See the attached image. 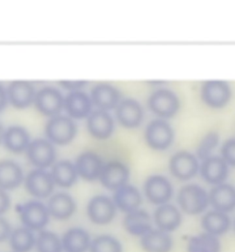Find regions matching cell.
<instances>
[{
	"label": "cell",
	"mask_w": 235,
	"mask_h": 252,
	"mask_svg": "<svg viewBox=\"0 0 235 252\" xmlns=\"http://www.w3.org/2000/svg\"><path fill=\"white\" fill-rule=\"evenodd\" d=\"M177 203L180 210L188 216H199L209 205V196L202 186L190 183L184 185L177 192Z\"/></svg>",
	"instance_id": "1"
},
{
	"label": "cell",
	"mask_w": 235,
	"mask_h": 252,
	"mask_svg": "<svg viewBox=\"0 0 235 252\" xmlns=\"http://www.w3.org/2000/svg\"><path fill=\"white\" fill-rule=\"evenodd\" d=\"M148 107L160 119H170L179 112V97L168 88H159L149 96Z\"/></svg>",
	"instance_id": "2"
},
{
	"label": "cell",
	"mask_w": 235,
	"mask_h": 252,
	"mask_svg": "<svg viewBox=\"0 0 235 252\" xmlns=\"http://www.w3.org/2000/svg\"><path fill=\"white\" fill-rule=\"evenodd\" d=\"M145 138L148 147L155 151H166L173 145L175 131L166 120L151 121L146 128Z\"/></svg>",
	"instance_id": "3"
},
{
	"label": "cell",
	"mask_w": 235,
	"mask_h": 252,
	"mask_svg": "<svg viewBox=\"0 0 235 252\" xmlns=\"http://www.w3.org/2000/svg\"><path fill=\"white\" fill-rule=\"evenodd\" d=\"M233 90L227 81L207 80L201 88V98L208 108L219 110L228 105L232 99Z\"/></svg>",
	"instance_id": "4"
},
{
	"label": "cell",
	"mask_w": 235,
	"mask_h": 252,
	"mask_svg": "<svg viewBox=\"0 0 235 252\" xmlns=\"http://www.w3.org/2000/svg\"><path fill=\"white\" fill-rule=\"evenodd\" d=\"M168 168L174 178L180 182H187L198 175L201 163L196 155L186 150H180L171 157Z\"/></svg>",
	"instance_id": "5"
},
{
	"label": "cell",
	"mask_w": 235,
	"mask_h": 252,
	"mask_svg": "<svg viewBox=\"0 0 235 252\" xmlns=\"http://www.w3.org/2000/svg\"><path fill=\"white\" fill-rule=\"evenodd\" d=\"M45 133L53 144L64 146L71 143L76 134V126L73 120L62 115H56L49 120Z\"/></svg>",
	"instance_id": "6"
},
{
	"label": "cell",
	"mask_w": 235,
	"mask_h": 252,
	"mask_svg": "<svg viewBox=\"0 0 235 252\" xmlns=\"http://www.w3.org/2000/svg\"><path fill=\"white\" fill-rule=\"evenodd\" d=\"M144 191L146 199L155 205H162L169 203L174 195L172 182L164 175L150 176L146 179L144 185Z\"/></svg>",
	"instance_id": "7"
},
{
	"label": "cell",
	"mask_w": 235,
	"mask_h": 252,
	"mask_svg": "<svg viewBox=\"0 0 235 252\" xmlns=\"http://www.w3.org/2000/svg\"><path fill=\"white\" fill-rule=\"evenodd\" d=\"M21 222L25 227L32 231L42 230L49 222L48 207L39 201L24 203L20 210Z\"/></svg>",
	"instance_id": "8"
},
{
	"label": "cell",
	"mask_w": 235,
	"mask_h": 252,
	"mask_svg": "<svg viewBox=\"0 0 235 252\" xmlns=\"http://www.w3.org/2000/svg\"><path fill=\"white\" fill-rule=\"evenodd\" d=\"M116 204L106 195L94 196L88 204V216L95 224L104 225L111 223L116 216Z\"/></svg>",
	"instance_id": "9"
},
{
	"label": "cell",
	"mask_w": 235,
	"mask_h": 252,
	"mask_svg": "<svg viewBox=\"0 0 235 252\" xmlns=\"http://www.w3.org/2000/svg\"><path fill=\"white\" fill-rule=\"evenodd\" d=\"M26 151L29 162L38 168H48L56 161V148L52 142L46 139L38 138L31 141Z\"/></svg>",
	"instance_id": "10"
},
{
	"label": "cell",
	"mask_w": 235,
	"mask_h": 252,
	"mask_svg": "<svg viewBox=\"0 0 235 252\" xmlns=\"http://www.w3.org/2000/svg\"><path fill=\"white\" fill-rule=\"evenodd\" d=\"M34 103L37 110L42 114L55 117L64 107V98L57 89L46 87L36 93Z\"/></svg>",
	"instance_id": "11"
},
{
	"label": "cell",
	"mask_w": 235,
	"mask_h": 252,
	"mask_svg": "<svg viewBox=\"0 0 235 252\" xmlns=\"http://www.w3.org/2000/svg\"><path fill=\"white\" fill-rule=\"evenodd\" d=\"M230 172V166L219 156H210L201 163V173L202 179L212 186H216L226 182Z\"/></svg>",
	"instance_id": "12"
},
{
	"label": "cell",
	"mask_w": 235,
	"mask_h": 252,
	"mask_svg": "<svg viewBox=\"0 0 235 252\" xmlns=\"http://www.w3.org/2000/svg\"><path fill=\"white\" fill-rule=\"evenodd\" d=\"M55 185L51 173L42 168L31 170L25 179V188L29 193L39 199L50 196L54 191Z\"/></svg>",
	"instance_id": "13"
},
{
	"label": "cell",
	"mask_w": 235,
	"mask_h": 252,
	"mask_svg": "<svg viewBox=\"0 0 235 252\" xmlns=\"http://www.w3.org/2000/svg\"><path fill=\"white\" fill-rule=\"evenodd\" d=\"M116 115L121 126L128 129H133L143 123L145 112L138 100L128 98L119 101L116 108Z\"/></svg>",
	"instance_id": "14"
},
{
	"label": "cell",
	"mask_w": 235,
	"mask_h": 252,
	"mask_svg": "<svg viewBox=\"0 0 235 252\" xmlns=\"http://www.w3.org/2000/svg\"><path fill=\"white\" fill-rule=\"evenodd\" d=\"M129 178L130 169L126 164L120 161H110L104 165L99 180L105 188L117 190L128 184Z\"/></svg>",
	"instance_id": "15"
},
{
	"label": "cell",
	"mask_w": 235,
	"mask_h": 252,
	"mask_svg": "<svg viewBox=\"0 0 235 252\" xmlns=\"http://www.w3.org/2000/svg\"><path fill=\"white\" fill-rule=\"evenodd\" d=\"M183 216L178 207L171 203L159 205L153 214V222L160 230L171 233L179 227Z\"/></svg>",
	"instance_id": "16"
},
{
	"label": "cell",
	"mask_w": 235,
	"mask_h": 252,
	"mask_svg": "<svg viewBox=\"0 0 235 252\" xmlns=\"http://www.w3.org/2000/svg\"><path fill=\"white\" fill-rule=\"evenodd\" d=\"M209 204L214 210L223 213H231L235 210V186L223 182L213 186L208 192Z\"/></svg>",
	"instance_id": "17"
},
{
	"label": "cell",
	"mask_w": 235,
	"mask_h": 252,
	"mask_svg": "<svg viewBox=\"0 0 235 252\" xmlns=\"http://www.w3.org/2000/svg\"><path fill=\"white\" fill-rule=\"evenodd\" d=\"M7 98L18 109H24L34 102L36 92L31 83L24 80L11 82L7 88Z\"/></svg>",
	"instance_id": "18"
},
{
	"label": "cell",
	"mask_w": 235,
	"mask_h": 252,
	"mask_svg": "<svg viewBox=\"0 0 235 252\" xmlns=\"http://www.w3.org/2000/svg\"><path fill=\"white\" fill-rule=\"evenodd\" d=\"M75 165L78 176L88 182H94L100 178L104 166L101 158L91 151L80 155Z\"/></svg>",
	"instance_id": "19"
},
{
	"label": "cell",
	"mask_w": 235,
	"mask_h": 252,
	"mask_svg": "<svg viewBox=\"0 0 235 252\" xmlns=\"http://www.w3.org/2000/svg\"><path fill=\"white\" fill-rule=\"evenodd\" d=\"M88 129L97 139H107L114 131V120L107 111H94L88 117Z\"/></svg>",
	"instance_id": "20"
},
{
	"label": "cell",
	"mask_w": 235,
	"mask_h": 252,
	"mask_svg": "<svg viewBox=\"0 0 235 252\" xmlns=\"http://www.w3.org/2000/svg\"><path fill=\"white\" fill-rule=\"evenodd\" d=\"M92 99L83 91H72L64 98V108L70 116L75 119L88 117L92 110Z\"/></svg>",
	"instance_id": "21"
},
{
	"label": "cell",
	"mask_w": 235,
	"mask_h": 252,
	"mask_svg": "<svg viewBox=\"0 0 235 252\" xmlns=\"http://www.w3.org/2000/svg\"><path fill=\"white\" fill-rule=\"evenodd\" d=\"M119 92L117 89L108 83H99L92 89L91 99L98 110L109 111L117 108L119 103Z\"/></svg>",
	"instance_id": "22"
},
{
	"label": "cell",
	"mask_w": 235,
	"mask_h": 252,
	"mask_svg": "<svg viewBox=\"0 0 235 252\" xmlns=\"http://www.w3.org/2000/svg\"><path fill=\"white\" fill-rule=\"evenodd\" d=\"M141 246L146 252H170L174 246L170 233L152 229L141 238Z\"/></svg>",
	"instance_id": "23"
},
{
	"label": "cell",
	"mask_w": 235,
	"mask_h": 252,
	"mask_svg": "<svg viewBox=\"0 0 235 252\" xmlns=\"http://www.w3.org/2000/svg\"><path fill=\"white\" fill-rule=\"evenodd\" d=\"M113 201L118 209L129 214L139 209L143 202V197L136 187L126 184L115 190Z\"/></svg>",
	"instance_id": "24"
},
{
	"label": "cell",
	"mask_w": 235,
	"mask_h": 252,
	"mask_svg": "<svg viewBox=\"0 0 235 252\" xmlns=\"http://www.w3.org/2000/svg\"><path fill=\"white\" fill-rule=\"evenodd\" d=\"M125 230L135 237H143L152 229V217L148 212L142 209L127 214L123 219Z\"/></svg>",
	"instance_id": "25"
},
{
	"label": "cell",
	"mask_w": 235,
	"mask_h": 252,
	"mask_svg": "<svg viewBox=\"0 0 235 252\" xmlns=\"http://www.w3.org/2000/svg\"><path fill=\"white\" fill-rule=\"evenodd\" d=\"M232 225L228 214L221 211L211 210L207 212L201 218V226L206 233L220 237L226 234Z\"/></svg>",
	"instance_id": "26"
},
{
	"label": "cell",
	"mask_w": 235,
	"mask_h": 252,
	"mask_svg": "<svg viewBox=\"0 0 235 252\" xmlns=\"http://www.w3.org/2000/svg\"><path fill=\"white\" fill-rule=\"evenodd\" d=\"M47 207L50 216L58 220H66L74 215L76 204L68 193L58 192L50 198Z\"/></svg>",
	"instance_id": "27"
},
{
	"label": "cell",
	"mask_w": 235,
	"mask_h": 252,
	"mask_svg": "<svg viewBox=\"0 0 235 252\" xmlns=\"http://www.w3.org/2000/svg\"><path fill=\"white\" fill-rule=\"evenodd\" d=\"M62 242L63 251L66 252H86L89 250L91 239L87 230L74 227L64 233Z\"/></svg>",
	"instance_id": "28"
},
{
	"label": "cell",
	"mask_w": 235,
	"mask_h": 252,
	"mask_svg": "<svg viewBox=\"0 0 235 252\" xmlns=\"http://www.w3.org/2000/svg\"><path fill=\"white\" fill-rule=\"evenodd\" d=\"M23 179V171L17 162L0 161V189H15L21 185Z\"/></svg>",
	"instance_id": "29"
},
{
	"label": "cell",
	"mask_w": 235,
	"mask_h": 252,
	"mask_svg": "<svg viewBox=\"0 0 235 252\" xmlns=\"http://www.w3.org/2000/svg\"><path fill=\"white\" fill-rule=\"evenodd\" d=\"M51 175L56 185L62 188H70L76 183L78 173L75 164L69 160H61L53 165Z\"/></svg>",
	"instance_id": "30"
},
{
	"label": "cell",
	"mask_w": 235,
	"mask_h": 252,
	"mask_svg": "<svg viewBox=\"0 0 235 252\" xmlns=\"http://www.w3.org/2000/svg\"><path fill=\"white\" fill-rule=\"evenodd\" d=\"M5 147L13 153H21L27 150L30 143L28 131L22 126H10L4 133Z\"/></svg>",
	"instance_id": "31"
},
{
	"label": "cell",
	"mask_w": 235,
	"mask_h": 252,
	"mask_svg": "<svg viewBox=\"0 0 235 252\" xmlns=\"http://www.w3.org/2000/svg\"><path fill=\"white\" fill-rule=\"evenodd\" d=\"M221 240L208 233H202L188 239L187 252H221Z\"/></svg>",
	"instance_id": "32"
},
{
	"label": "cell",
	"mask_w": 235,
	"mask_h": 252,
	"mask_svg": "<svg viewBox=\"0 0 235 252\" xmlns=\"http://www.w3.org/2000/svg\"><path fill=\"white\" fill-rule=\"evenodd\" d=\"M8 239L10 248L15 252H29L36 244L33 232L25 226L12 230Z\"/></svg>",
	"instance_id": "33"
},
{
	"label": "cell",
	"mask_w": 235,
	"mask_h": 252,
	"mask_svg": "<svg viewBox=\"0 0 235 252\" xmlns=\"http://www.w3.org/2000/svg\"><path fill=\"white\" fill-rule=\"evenodd\" d=\"M36 248L38 252H62V239L56 233L41 231L36 238Z\"/></svg>",
	"instance_id": "34"
},
{
	"label": "cell",
	"mask_w": 235,
	"mask_h": 252,
	"mask_svg": "<svg viewBox=\"0 0 235 252\" xmlns=\"http://www.w3.org/2000/svg\"><path fill=\"white\" fill-rule=\"evenodd\" d=\"M90 252H122V245L117 238L110 235H101L91 241Z\"/></svg>",
	"instance_id": "35"
},
{
	"label": "cell",
	"mask_w": 235,
	"mask_h": 252,
	"mask_svg": "<svg viewBox=\"0 0 235 252\" xmlns=\"http://www.w3.org/2000/svg\"><path fill=\"white\" fill-rule=\"evenodd\" d=\"M219 144H220V134L214 131L208 132L200 141L197 147L196 156L201 161L206 159L210 156H212V153L219 146Z\"/></svg>",
	"instance_id": "36"
},
{
	"label": "cell",
	"mask_w": 235,
	"mask_h": 252,
	"mask_svg": "<svg viewBox=\"0 0 235 252\" xmlns=\"http://www.w3.org/2000/svg\"><path fill=\"white\" fill-rule=\"evenodd\" d=\"M221 154L229 166L235 168V138H229L222 143Z\"/></svg>",
	"instance_id": "37"
},
{
	"label": "cell",
	"mask_w": 235,
	"mask_h": 252,
	"mask_svg": "<svg viewBox=\"0 0 235 252\" xmlns=\"http://www.w3.org/2000/svg\"><path fill=\"white\" fill-rule=\"evenodd\" d=\"M11 226L4 217H0V242L7 240L11 235Z\"/></svg>",
	"instance_id": "38"
},
{
	"label": "cell",
	"mask_w": 235,
	"mask_h": 252,
	"mask_svg": "<svg viewBox=\"0 0 235 252\" xmlns=\"http://www.w3.org/2000/svg\"><path fill=\"white\" fill-rule=\"evenodd\" d=\"M10 207V198L5 189H0V217L4 215Z\"/></svg>",
	"instance_id": "39"
},
{
	"label": "cell",
	"mask_w": 235,
	"mask_h": 252,
	"mask_svg": "<svg viewBox=\"0 0 235 252\" xmlns=\"http://www.w3.org/2000/svg\"><path fill=\"white\" fill-rule=\"evenodd\" d=\"M87 81H61L60 85L63 89L72 91H80L83 87L87 85Z\"/></svg>",
	"instance_id": "40"
},
{
	"label": "cell",
	"mask_w": 235,
	"mask_h": 252,
	"mask_svg": "<svg viewBox=\"0 0 235 252\" xmlns=\"http://www.w3.org/2000/svg\"><path fill=\"white\" fill-rule=\"evenodd\" d=\"M7 91L0 84V112L5 110L7 103Z\"/></svg>",
	"instance_id": "41"
},
{
	"label": "cell",
	"mask_w": 235,
	"mask_h": 252,
	"mask_svg": "<svg viewBox=\"0 0 235 252\" xmlns=\"http://www.w3.org/2000/svg\"><path fill=\"white\" fill-rule=\"evenodd\" d=\"M4 133H5V131H4V129H3V126L0 124V143L3 141Z\"/></svg>",
	"instance_id": "42"
},
{
	"label": "cell",
	"mask_w": 235,
	"mask_h": 252,
	"mask_svg": "<svg viewBox=\"0 0 235 252\" xmlns=\"http://www.w3.org/2000/svg\"></svg>",
	"instance_id": "43"
}]
</instances>
